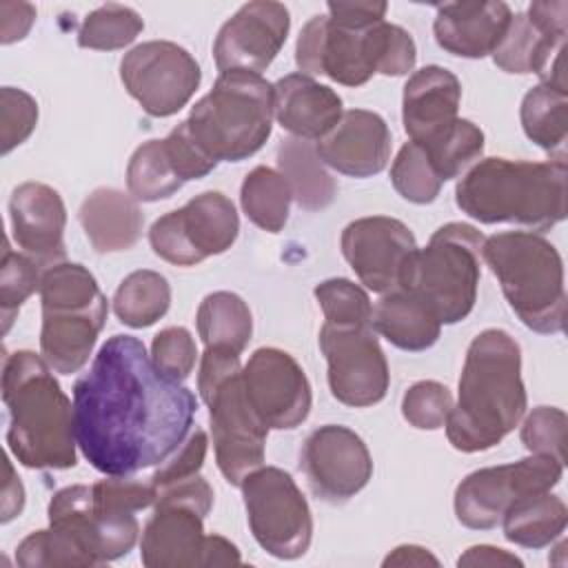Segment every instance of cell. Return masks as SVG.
I'll return each mask as SVG.
<instances>
[{"label":"cell","mask_w":568,"mask_h":568,"mask_svg":"<svg viewBox=\"0 0 568 568\" xmlns=\"http://www.w3.org/2000/svg\"><path fill=\"white\" fill-rule=\"evenodd\" d=\"M300 466L311 490L328 504L348 501L373 477V459L364 439L339 424L320 426L306 437Z\"/></svg>","instance_id":"obj_20"},{"label":"cell","mask_w":568,"mask_h":568,"mask_svg":"<svg viewBox=\"0 0 568 568\" xmlns=\"http://www.w3.org/2000/svg\"><path fill=\"white\" fill-rule=\"evenodd\" d=\"M291 29L288 9L282 2L255 0L242 4L217 31L213 58L220 73L268 69L286 42Z\"/></svg>","instance_id":"obj_21"},{"label":"cell","mask_w":568,"mask_h":568,"mask_svg":"<svg viewBox=\"0 0 568 568\" xmlns=\"http://www.w3.org/2000/svg\"><path fill=\"white\" fill-rule=\"evenodd\" d=\"M371 326L386 342L410 353L430 348L442 333L439 320L402 288L382 295L373 308Z\"/></svg>","instance_id":"obj_29"},{"label":"cell","mask_w":568,"mask_h":568,"mask_svg":"<svg viewBox=\"0 0 568 568\" xmlns=\"http://www.w3.org/2000/svg\"><path fill=\"white\" fill-rule=\"evenodd\" d=\"M453 410L450 390L433 379L413 384L402 397L404 419L419 430H437L446 424Z\"/></svg>","instance_id":"obj_43"},{"label":"cell","mask_w":568,"mask_h":568,"mask_svg":"<svg viewBox=\"0 0 568 568\" xmlns=\"http://www.w3.org/2000/svg\"><path fill=\"white\" fill-rule=\"evenodd\" d=\"M36 22V7L29 2H0V42H20Z\"/></svg>","instance_id":"obj_50"},{"label":"cell","mask_w":568,"mask_h":568,"mask_svg":"<svg viewBox=\"0 0 568 568\" xmlns=\"http://www.w3.org/2000/svg\"><path fill=\"white\" fill-rule=\"evenodd\" d=\"M204 517L193 506L155 504L142 528L140 559L146 568H204Z\"/></svg>","instance_id":"obj_24"},{"label":"cell","mask_w":568,"mask_h":568,"mask_svg":"<svg viewBox=\"0 0 568 568\" xmlns=\"http://www.w3.org/2000/svg\"><path fill=\"white\" fill-rule=\"evenodd\" d=\"M526 413L521 348L501 328H486L470 342L459 377V397L446 419V437L462 453L497 446Z\"/></svg>","instance_id":"obj_2"},{"label":"cell","mask_w":568,"mask_h":568,"mask_svg":"<svg viewBox=\"0 0 568 568\" xmlns=\"http://www.w3.org/2000/svg\"><path fill=\"white\" fill-rule=\"evenodd\" d=\"M457 566H490V568H499V566H524V561L497 546H488V544H479V546H470L459 559Z\"/></svg>","instance_id":"obj_52"},{"label":"cell","mask_w":568,"mask_h":568,"mask_svg":"<svg viewBox=\"0 0 568 568\" xmlns=\"http://www.w3.org/2000/svg\"><path fill=\"white\" fill-rule=\"evenodd\" d=\"M568 510L550 490L517 497L501 515L504 537L521 548H546L566 530Z\"/></svg>","instance_id":"obj_30"},{"label":"cell","mask_w":568,"mask_h":568,"mask_svg":"<svg viewBox=\"0 0 568 568\" xmlns=\"http://www.w3.org/2000/svg\"><path fill=\"white\" fill-rule=\"evenodd\" d=\"M566 160L486 158L462 175L455 202L481 224L506 222L548 231L566 220Z\"/></svg>","instance_id":"obj_4"},{"label":"cell","mask_w":568,"mask_h":568,"mask_svg":"<svg viewBox=\"0 0 568 568\" xmlns=\"http://www.w3.org/2000/svg\"><path fill=\"white\" fill-rule=\"evenodd\" d=\"M291 189L284 175L271 166H255L240 189V204L246 217L268 233H280L288 222Z\"/></svg>","instance_id":"obj_35"},{"label":"cell","mask_w":568,"mask_h":568,"mask_svg":"<svg viewBox=\"0 0 568 568\" xmlns=\"http://www.w3.org/2000/svg\"><path fill=\"white\" fill-rule=\"evenodd\" d=\"M462 84L444 67L428 64L415 71L402 95V122L410 142L424 144L457 120Z\"/></svg>","instance_id":"obj_26"},{"label":"cell","mask_w":568,"mask_h":568,"mask_svg":"<svg viewBox=\"0 0 568 568\" xmlns=\"http://www.w3.org/2000/svg\"><path fill=\"white\" fill-rule=\"evenodd\" d=\"M206 448H209V437L202 428H195L189 433V437L184 439V444L166 459L162 462L155 473L151 475L149 484L153 488L178 481V479H186L191 475H197L204 466L206 459Z\"/></svg>","instance_id":"obj_48"},{"label":"cell","mask_w":568,"mask_h":568,"mask_svg":"<svg viewBox=\"0 0 568 568\" xmlns=\"http://www.w3.org/2000/svg\"><path fill=\"white\" fill-rule=\"evenodd\" d=\"M153 501L151 484L131 475H106L91 486L58 490L47 515L51 528L75 541L93 566H102L131 552L140 537L135 513L151 508Z\"/></svg>","instance_id":"obj_6"},{"label":"cell","mask_w":568,"mask_h":568,"mask_svg":"<svg viewBox=\"0 0 568 568\" xmlns=\"http://www.w3.org/2000/svg\"><path fill=\"white\" fill-rule=\"evenodd\" d=\"M4 473H7V479L2 486V501H0V521L2 524L18 517L24 508V488H22V481L16 475L9 459H4Z\"/></svg>","instance_id":"obj_53"},{"label":"cell","mask_w":568,"mask_h":568,"mask_svg":"<svg viewBox=\"0 0 568 568\" xmlns=\"http://www.w3.org/2000/svg\"><path fill=\"white\" fill-rule=\"evenodd\" d=\"M419 146L426 151L435 173L446 182L477 164L484 153V131L475 122L457 118L450 126Z\"/></svg>","instance_id":"obj_36"},{"label":"cell","mask_w":568,"mask_h":568,"mask_svg":"<svg viewBox=\"0 0 568 568\" xmlns=\"http://www.w3.org/2000/svg\"><path fill=\"white\" fill-rule=\"evenodd\" d=\"M42 266L24 253H16L9 242H4L0 260V313H2V333L11 328L13 317L20 306L40 291Z\"/></svg>","instance_id":"obj_39"},{"label":"cell","mask_w":568,"mask_h":568,"mask_svg":"<svg viewBox=\"0 0 568 568\" xmlns=\"http://www.w3.org/2000/svg\"><path fill=\"white\" fill-rule=\"evenodd\" d=\"M171 306V286L164 275L151 268L129 273L115 295L113 313L124 326L146 328L162 320Z\"/></svg>","instance_id":"obj_34"},{"label":"cell","mask_w":568,"mask_h":568,"mask_svg":"<svg viewBox=\"0 0 568 568\" xmlns=\"http://www.w3.org/2000/svg\"><path fill=\"white\" fill-rule=\"evenodd\" d=\"M240 488L260 548L277 559L302 557L313 539V517L295 479L277 466H260Z\"/></svg>","instance_id":"obj_11"},{"label":"cell","mask_w":568,"mask_h":568,"mask_svg":"<svg viewBox=\"0 0 568 568\" xmlns=\"http://www.w3.org/2000/svg\"><path fill=\"white\" fill-rule=\"evenodd\" d=\"M164 142V151L178 173V178L182 182L189 180H200L204 175H209L217 162L211 160L197 144L195 140L189 135V129L184 122H180L175 129H171V133L162 140Z\"/></svg>","instance_id":"obj_47"},{"label":"cell","mask_w":568,"mask_h":568,"mask_svg":"<svg viewBox=\"0 0 568 568\" xmlns=\"http://www.w3.org/2000/svg\"><path fill=\"white\" fill-rule=\"evenodd\" d=\"M144 29V20L140 13L126 4L109 2L93 9L78 29V44L82 49L93 51H115L131 44L140 31Z\"/></svg>","instance_id":"obj_38"},{"label":"cell","mask_w":568,"mask_h":568,"mask_svg":"<svg viewBox=\"0 0 568 568\" xmlns=\"http://www.w3.org/2000/svg\"><path fill=\"white\" fill-rule=\"evenodd\" d=\"M561 475V462L532 453L513 464L479 468L455 488L453 506L457 521L470 530H490L517 497L552 490Z\"/></svg>","instance_id":"obj_13"},{"label":"cell","mask_w":568,"mask_h":568,"mask_svg":"<svg viewBox=\"0 0 568 568\" xmlns=\"http://www.w3.org/2000/svg\"><path fill=\"white\" fill-rule=\"evenodd\" d=\"M195 324L204 346L229 348L235 353H242L253 335L251 308L231 291L209 293L197 306Z\"/></svg>","instance_id":"obj_32"},{"label":"cell","mask_w":568,"mask_h":568,"mask_svg":"<svg viewBox=\"0 0 568 568\" xmlns=\"http://www.w3.org/2000/svg\"><path fill=\"white\" fill-rule=\"evenodd\" d=\"M273 84L260 73H220L184 120L189 135L215 162L255 155L273 129Z\"/></svg>","instance_id":"obj_8"},{"label":"cell","mask_w":568,"mask_h":568,"mask_svg":"<svg viewBox=\"0 0 568 568\" xmlns=\"http://www.w3.org/2000/svg\"><path fill=\"white\" fill-rule=\"evenodd\" d=\"M390 182L395 191L413 204L435 202L444 184L442 178L435 173L426 151L415 142H406L399 149L390 166Z\"/></svg>","instance_id":"obj_40"},{"label":"cell","mask_w":568,"mask_h":568,"mask_svg":"<svg viewBox=\"0 0 568 568\" xmlns=\"http://www.w3.org/2000/svg\"><path fill=\"white\" fill-rule=\"evenodd\" d=\"M277 166L288 182L291 195L304 211H322L333 204L337 184L324 169L315 146L308 140L286 138L277 146Z\"/></svg>","instance_id":"obj_31"},{"label":"cell","mask_w":568,"mask_h":568,"mask_svg":"<svg viewBox=\"0 0 568 568\" xmlns=\"http://www.w3.org/2000/svg\"><path fill=\"white\" fill-rule=\"evenodd\" d=\"M40 355L53 373L73 375L87 362L104 328L109 304L93 273L73 262L42 271Z\"/></svg>","instance_id":"obj_9"},{"label":"cell","mask_w":568,"mask_h":568,"mask_svg":"<svg viewBox=\"0 0 568 568\" xmlns=\"http://www.w3.org/2000/svg\"><path fill=\"white\" fill-rule=\"evenodd\" d=\"M313 295L328 324L371 326L373 304L368 293L359 284L346 277H331L320 282Z\"/></svg>","instance_id":"obj_41"},{"label":"cell","mask_w":568,"mask_h":568,"mask_svg":"<svg viewBox=\"0 0 568 568\" xmlns=\"http://www.w3.org/2000/svg\"><path fill=\"white\" fill-rule=\"evenodd\" d=\"M153 364L175 382H184L195 366L197 348L193 335L184 326L162 328L151 342Z\"/></svg>","instance_id":"obj_46"},{"label":"cell","mask_w":568,"mask_h":568,"mask_svg":"<svg viewBox=\"0 0 568 568\" xmlns=\"http://www.w3.org/2000/svg\"><path fill=\"white\" fill-rule=\"evenodd\" d=\"M16 244L42 268L64 262L67 209L60 193L42 182H22L9 197Z\"/></svg>","instance_id":"obj_22"},{"label":"cell","mask_w":568,"mask_h":568,"mask_svg":"<svg viewBox=\"0 0 568 568\" xmlns=\"http://www.w3.org/2000/svg\"><path fill=\"white\" fill-rule=\"evenodd\" d=\"M242 373L240 366V353L217 346H206L200 359V373H197V390L202 402L206 404L211 395L231 377Z\"/></svg>","instance_id":"obj_49"},{"label":"cell","mask_w":568,"mask_h":568,"mask_svg":"<svg viewBox=\"0 0 568 568\" xmlns=\"http://www.w3.org/2000/svg\"><path fill=\"white\" fill-rule=\"evenodd\" d=\"M566 413L557 406L532 408L521 424V444L532 455H548L557 462H566Z\"/></svg>","instance_id":"obj_44"},{"label":"cell","mask_w":568,"mask_h":568,"mask_svg":"<svg viewBox=\"0 0 568 568\" xmlns=\"http://www.w3.org/2000/svg\"><path fill=\"white\" fill-rule=\"evenodd\" d=\"M513 11L506 2H448L437 7L433 33L437 44L450 55H493L506 36Z\"/></svg>","instance_id":"obj_25"},{"label":"cell","mask_w":568,"mask_h":568,"mask_svg":"<svg viewBox=\"0 0 568 568\" xmlns=\"http://www.w3.org/2000/svg\"><path fill=\"white\" fill-rule=\"evenodd\" d=\"M195 410V395L164 375L133 335L109 337L73 384L75 442L102 475L166 462L189 437Z\"/></svg>","instance_id":"obj_1"},{"label":"cell","mask_w":568,"mask_h":568,"mask_svg":"<svg viewBox=\"0 0 568 568\" xmlns=\"http://www.w3.org/2000/svg\"><path fill=\"white\" fill-rule=\"evenodd\" d=\"M568 33V2H532L515 13L506 36L493 51V62L506 73H535L541 84L568 91L564 49Z\"/></svg>","instance_id":"obj_15"},{"label":"cell","mask_w":568,"mask_h":568,"mask_svg":"<svg viewBox=\"0 0 568 568\" xmlns=\"http://www.w3.org/2000/svg\"><path fill=\"white\" fill-rule=\"evenodd\" d=\"M273 113L277 124L300 140H322L339 122L342 98L311 75L288 73L273 84Z\"/></svg>","instance_id":"obj_27"},{"label":"cell","mask_w":568,"mask_h":568,"mask_svg":"<svg viewBox=\"0 0 568 568\" xmlns=\"http://www.w3.org/2000/svg\"><path fill=\"white\" fill-rule=\"evenodd\" d=\"M242 384L251 408L268 430L297 428L311 413L308 377L282 348H257L242 368Z\"/></svg>","instance_id":"obj_18"},{"label":"cell","mask_w":568,"mask_h":568,"mask_svg":"<svg viewBox=\"0 0 568 568\" xmlns=\"http://www.w3.org/2000/svg\"><path fill=\"white\" fill-rule=\"evenodd\" d=\"M16 561L22 568H87L93 566L91 559L71 541L64 532L55 528L36 530L18 544Z\"/></svg>","instance_id":"obj_42"},{"label":"cell","mask_w":568,"mask_h":568,"mask_svg":"<svg viewBox=\"0 0 568 568\" xmlns=\"http://www.w3.org/2000/svg\"><path fill=\"white\" fill-rule=\"evenodd\" d=\"M519 118L530 142L557 160H566L568 91H559L539 82L524 95Z\"/></svg>","instance_id":"obj_33"},{"label":"cell","mask_w":568,"mask_h":568,"mask_svg":"<svg viewBox=\"0 0 568 568\" xmlns=\"http://www.w3.org/2000/svg\"><path fill=\"white\" fill-rule=\"evenodd\" d=\"M206 406L217 468L231 486L240 488L246 475L264 466L268 426L251 408L242 373L224 382L211 395Z\"/></svg>","instance_id":"obj_17"},{"label":"cell","mask_w":568,"mask_h":568,"mask_svg":"<svg viewBox=\"0 0 568 568\" xmlns=\"http://www.w3.org/2000/svg\"><path fill=\"white\" fill-rule=\"evenodd\" d=\"M328 18L342 20L348 24H373L384 20L388 4L386 2H328Z\"/></svg>","instance_id":"obj_51"},{"label":"cell","mask_w":568,"mask_h":568,"mask_svg":"<svg viewBox=\"0 0 568 568\" xmlns=\"http://www.w3.org/2000/svg\"><path fill=\"white\" fill-rule=\"evenodd\" d=\"M320 348L328 364V388L337 402L366 408L386 397L390 384L388 362L371 326L324 322Z\"/></svg>","instance_id":"obj_16"},{"label":"cell","mask_w":568,"mask_h":568,"mask_svg":"<svg viewBox=\"0 0 568 568\" xmlns=\"http://www.w3.org/2000/svg\"><path fill=\"white\" fill-rule=\"evenodd\" d=\"M415 60L413 36L386 20L348 24L328 16H313L295 42L300 73L326 75L344 87H362L375 73L406 75Z\"/></svg>","instance_id":"obj_5"},{"label":"cell","mask_w":568,"mask_h":568,"mask_svg":"<svg viewBox=\"0 0 568 568\" xmlns=\"http://www.w3.org/2000/svg\"><path fill=\"white\" fill-rule=\"evenodd\" d=\"M38 124V102L22 89H0V153L20 146Z\"/></svg>","instance_id":"obj_45"},{"label":"cell","mask_w":568,"mask_h":568,"mask_svg":"<svg viewBox=\"0 0 568 568\" xmlns=\"http://www.w3.org/2000/svg\"><path fill=\"white\" fill-rule=\"evenodd\" d=\"M342 255L359 282L379 295L397 291L419 248L413 231L388 215L359 217L342 231Z\"/></svg>","instance_id":"obj_19"},{"label":"cell","mask_w":568,"mask_h":568,"mask_svg":"<svg viewBox=\"0 0 568 568\" xmlns=\"http://www.w3.org/2000/svg\"><path fill=\"white\" fill-rule=\"evenodd\" d=\"M2 402L9 410L7 444L22 466L64 470L78 464L73 404L42 355L33 351L7 355Z\"/></svg>","instance_id":"obj_3"},{"label":"cell","mask_w":568,"mask_h":568,"mask_svg":"<svg viewBox=\"0 0 568 568\" xmlns=\"http://www.w3.org/2000/svg\"><path fill=\"white\" fill-rule=\"evenodd\" d=\"M120 80L144 113L169 118L193 98L202 71L184 47L171 40H149L124 53Z\"/></svg>","instance_id":"obj_14"},{"label":"cell","mask_w":568,"mask_h":568,"mask_svg":"<svg viewBox=\"0 0 568 568\" xmlns=\"http://www.w3.org/2000/svg\"><path fill=\"white\" fill-rule=\"evenodd\" d=\"M242 564L240 550L235 544L220 535H209L206 537V555H204V568L209 566H235Z\"/></svg>","instance_id":"obj_55"},{"label":"cell","mask_w":568,"mask_h":568,"mask_svg":"<svg viewBox=\"0 0 568 568\" xmlns=\"http://www.w3.org/2000/svg\"><path fill=\"white\" fill-rule=\"evenodd\" d=\"M481 257L526 328L544 335L564 331V262L555 244L530 231H506L484 240Z\"/></svg>","instance_id":"obj_7"},{"label":"cell","mask_w":568,"mask_h":568,"mask_svg":"<svg viewBox=\"0 0 568 568\" xmlns=\"http://www.w3.org/2000/svg\"><path fill=\"white\" fill-rule=\"evenodd\" d=\"M390 131L386 120L366 109L344 111L339 122L324 135L315 151L333 171L348 178H373L390 160Z\"/></svg>","instance_id":"obj_23"},{"label":"cell","mask_w":568,"mask_h":568,"mask_svg":"<svg viewBox=\"0 0 568 568\" xmlns=\"http://www.w3.org/2000/svg\"><path fill=\"white\" fill-rule=\"evenodd\" d=\"M382 566L384 568H388V566H439V559L435 555H430L428 548L404 544V546H397L393 552H388L386 559L382 561Z\"/></svg>","instance_id":"obj_54"},{"label":"cell","mask_w":568,"mask_h":568,"mask_svg":"<svg viewBox=\"0 0 568 568\" xmlns=\"http://www.w3.org/2000/svg\"><path fill=\"white\" fill-rule=\"evenodd\" d=\"M162 140H149L140 144L126 166V189L138 202L166 200L182 189Z\"/></svg>","instance_id":"obj_37"},{"label":"cell","mask_w":568,"mask_h":568,"mask_svg":"<svg viewBox=\"0 0 568 568\" xmlns=\"http://www.w3.org/2000/svg\"><path fill=\"white\" fill-rule=\"evenodd\" d=\"M78 220L98 253L133 248L144 229V215L138 200L131 193L111 186L89 193L78 211Z\"/></svg>","instance_id":"obj_28"},{"label":"cell","mask_w":568,"mask_h":568,"mask_svg":"<svg viewBox=\"0 0 568 568\" xmlns=\"http://www.w3.org/2000/svg\"><path fill=\"white\" fill-rule=\"evenodd\" d=\"M240 233L235 204L220 191H204L182 209L158 217L149 244L158 257L175 266H195L233 246Z\"/></svg>","instance_id":"obj_12"},{"label":"cell","mask_w":568,"mask_h":568,"mask_svg":"<svg viewBox=\"0 0 568 568\" xmlns=\"http://www.w3.org/2000/svg\"><path fill=\"white\" fill-rule=\"evenodd\" d=\"M484 235L473 224L448 222L439 226L424 248H417L402 291L422 302L439 324H457L477 302Z\"/></svg>","instance_id":"obj_10"}]
</instances>
